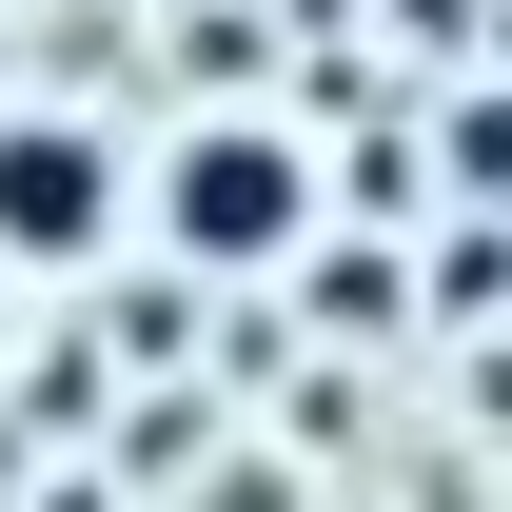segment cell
<instances>
[{
	"instance_id": "1",
	"label": "cell",
	"mask_w": 512,
	"mask_h": 512,
	"mask_svg": "<svg viewBox=\"0 0 512 512\" xmlns=\"http://www.w3.org/2000/svg\"><path fill=\"white\" fill-rule=\"evenodd\" d=\"M158 237H178V276H276V256H316V217H335V158L296 119H256V99H217V119H178L158 138V178H119Z\"/></svg>"
},
{
	"instance_id": "2",
	"label": "cell",
	"mask_w": 512,
	"mask_h": 512,
	"mask_svg": "<svg viewBox=\"0 0 512 512\" xmlns=\"http://www.w3.org/2000/svg\"><path fill=\"white\" fill-rule=\"evenodd\" d=\"M119 237V138L99 119H0V276H79V256Z\"/></svg>"
},
{
	"instance_id": "3",
	"label": "cell",
	"mask_w": 512,
	"mask_h": 512,
	"mask_svg": "<svg viewBox=\"0 0 512 512\" xmlns=\"http://www.w3.org/2000/svg\"><path fill=\"white\" fill-rule=\"evenodd\" d=\"M434 178H453V197H493V178H512V119H493V99H473V79H453V99H434Z\"/></svg>"
},
{
	"instance_id": "4",
	"label": "cell",
	"mask_w": 512,
	"mask_h": 512,
	"mask_svg": "<svg viewBox=\"0 0 512 512\" xmlns=\"http://www.w3.org/2000/svg\"><path fill=\"white\" fill-rule=\"evenodd\" d=\"M394 296H414L394 256H316V335H394Z\"/></svg>"
}]
</instances>
